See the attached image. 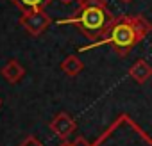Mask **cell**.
Returning a JSON list of instances; mask_svg holds the SVG:
<instances>
[{
	"label": "cell",
	"mask_w": 152,
	"mask_h": 146,
	"mask_svg": "<svg viewBox=\"0 0 152 146\" xmlns=\"http://www.w3.org/2000/svg\"><path fill=\"white\" fill-rule=\"evenodd\" d=\"M150 32H152V23L145 16H141V14H122V16L115 18L107 34L102 39H99V41H95V43H91L81 50L84 52V50H91V48L100 46V45H109L116 52V55L125 57Z\"/></svg>",
	"instance_id": "cell-1"
},
{
	"label": "cell",
	"mask_w": 152,
	"mask_h": 146,
	"mask_svg": "<svg viewBox=\"0 0 152 146\" xmlns=\"http://www.w3.org/2000/svg\"><path fill=\"white\" fill-rule=\"evenodd\" d=\"M20 25L32 36H39L43 34L50 25H52V18L45 13V9L39 11H29L23 13L20 16Z\"/></svg>",
	"instance_id": "cell-4"
},
{
	"label": "cell",
	"mask_w": 152,
	"mask_h": 146,
	"mask_svg": "<svg viewBox=\"0 0 152 146\" xmlns=\"http://www.w3.org/2000/svg\"><path fill=\"white\" fill-rule=\"evenodd\" d=\"M25 75V69H23V66L18 62V61H9L4 68H2V77L9 82V84H16L22 77Z\"/></svg>",
	"instance_id": "cell-7"
},
{
	"label": "cell",
	"mask_w": 152,
	"mask_h": 146,
	"mask_svg": "<svg viewBox=\"0 0 152 146\" xmlns=\"http://www.w3.org/2000/svg\"><path fill=\"white\" fill-rule=\"evenodd\" d=\"M72 146H93V144H91L90 141H86L84 137L79 135V137H75V139L72 141Z\"/></svg>",
	"instance_id": "cell-11"
},
{
	"label": "cell",
	"mask_w": 152,
	"mask_h": 146,
	"mask_svg": "<svg viewBox=\"0 0 152 146\" xmlns=\"http://www.w3.org/2000/svg\"><path fill=\"white\" fill-rule=\"evenodd\" d=\"M93 146H152V135L145 132L131 116H118Z\"/></svg>",
	"instance_id": "cell-3"
},
{
	"label": "cell",
	"mask_w": 152,
	"mask_h": 146,
	"mask_svg": "<svg viewBox=\"0 0 152 146\" xmlns=\"http://www.w3.org/2000/svg\"><path fill=\"white\" fill-rule=\"evenodd\" d=\"M20 146H43V144H41V142H39V141H38L36 137L29 135V137H27V139H25V141H23V142L20 144Z\"/></svg>",
	"instance_id": "cell-10"
},
{
	"label": "cell",
	"mask_w": 152,
	"mask_h": 146,
	"mask_svg": "<svg viewBox=\"0 0 152 146\" xmlns=\"http://www.w3.org/2000/svg\"><path fill=\"white\" fill-rule=\"evenodd\" d=\"M120 2H122V4H131L132 0H120Z\"/></svg>",
	"instance_id": "cell-12"
},
{
	"label": "cell",
	"mask_w": 152,
	"mask_h": 146,
	"mask_svg": "<svg viewBox=\"0 0 152 146\" xmlns=\"http://www.w3.org/2000/svg\"><path fill=\"white\" fill-rule=\"evenodd\" d=\"M115 16L107 7V0H79V6L70 18L59 20V25H75L88 39L99 41L102 39Z\"/></svg>",
	"instance_id": "cell-2"
},
{
	"label": "cell",
	"mask_w": 152,
	"mask_h": 146,
	"mask_svg": "<svg viewBox=\"0 0 152 146\" xmlns=\"http://www.w3.org/2000/svg\"><path fill=\"white\" fill-rule=\"evenodd\" d=\"M0 105H2V100H0Z\"/></svg>",
	"instance_id": "cell-15"
},
{
	"label": "cell",
	"mask_w": 152,
	"mask_h": 146,
	"mask_svg": "<svg viewBox=\"0 0 152 146\" xmlns=\"http://www.w3.org/2000/svg\"><path fill=\"white\" fill-rule=\"evenodd\" d=\"M61 146H72V142H63Z\"/></svg>",
	"instance_id": "cell-14"
},
{
	"label": "cell",
	"mask_w": 152,
	"mask_h": 146,
	"mask_svg": "<svg viewBox=\"0 0 152 146\" xmlns=\"http://www.w3.org/2000/svg\"><path fill=\"white\" fill-rule=\"evenodd\" d=\"M61 69H63L64 75L75 77V75H79V73L84 69V62H83L77 55H68V57L61 62Z\"/></svg>",
	"instance_id": "cell-8"
},
{
	"label": "cell",
	"mask_w": 152,
	"mask_h": 146,
	"mask_svg": "<svg viewBox=\"0 0 152 146\" xmlns=\"http://www.w3.org/2000/svg\"><path fill=\"white\" fill-rule=\"evenodd\" d=\"M63 4H70V2H73V0H61Z\"/></svg>",
	"instance_id": "cell-13"
},
{
	"label": "cell",
	"mask_w": 152,
	"mask_h": 146,
	"mask_svg": "<svg viewBox=\"0 0 152 146\" xmlns=\"http://www.w3.org/2000/svg\"><path fill=\"white\" fill-rule=\"evenodd\" d=\"M127 75L136 82V84H145L152 79V66L145 61V59H138L131 68H129V73Z\"/></svg>",
	"instance_id": "cell-6"
},
{
	"label": "cell",
	"mask_w": 152,
	"mask_h": 146,
	"mask_svg": "<svg viewBox=\"0 0 152 146\" xmlns=\"http://www.w3.org/2000/svg\"><path fill=\"white\" fill-rule=\"evenodd\" d=\"M11 2L20 7L23 13H29V11H39V9H45L52 0H11Z\"/></svg>",
	"instance_id": "cell-9"
},
{
	"label": "cell",
	"mask_w": 152,
	"mask_h": 146,
	"mask_svg": "<svg viewBox=\"0 0 152 146\" xmlns=\"http://www.w3.org/2000/svg\"><path fill=\"white\" fill-rule=\"evenodd\" d=\"M75 128H77V123H75V121L72 119V116L66 114V112L56 114V118L50 121V130H52L57 137H61V139H66L68 135H72Z\"/></svg>",
	"instance_id": "cell-5"
}]
</instances>
